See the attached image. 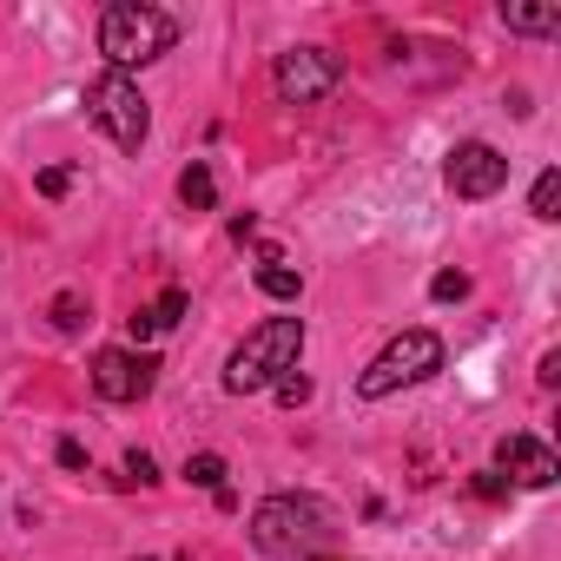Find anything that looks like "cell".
<instances>
[{
  "mask_svg": "<svg viewBox=\"0 0 561 561\" xmlns=\"http://www.w3.org/2000/svg\"><path fill=\"white\" fill-rule=\"evenodd\" d=\"M172 41H179V21L165 8H146V0H113L100 14V54L113 73L152 67L159 54H172Z\"/></svg>",
  "mask_w": 561,
  "mask_h": 561,
  "instance_id": "cell-1",
  "label": "cell"
},
{
  "mask_svg": "<svg viewBox=\"0 0 561 561\" xmlns=\"http://www.w3.org/2000/svg\"><path fill=\"white\" fill-rule=\"evenodd\" d=\"M298 351H305V318H264V324L225 357V390H231V397L271 390L285 370H298Z\"/></svg>",
  "mask_w": 561,
  "mask_h": 561,
  "instance_id": "cell-2",
  "label": "cell"
},
{
  "mask_svg": "<svg viewBox=\"0 0 561 561\" xmlns=\"http://www.w3.org/2000/svg\"><path fill=\"white\" fill-rule=\"evenodd\" d=\"M324 535H331V508H324L318 495H271V502H257V515H251L257 554H277V561L311 554Z\"/></svg>",
  "mask_w": 561,
  "mask_h": 561,
  "instance_id": "cell-3",
  "label": "cell"
},
{
  "mask_svg": "<svg viewBox=\"0 0 561 561\" xmlns=\"http://www.w3.org/2000/svg\"><path fill=\"white\" fill-rule=\"evenodd\" d=\"M436 370H443V337H436V331H403V337H390V344L364 364L357 397L383 403V397H397V390H410V383H423V377H436Z\"/></svg>",
  "mask_w": 561,
  "mask_h": 561,
  "instance_id": "cell-4",
  "label": "cell"
},
{
  "mask_svg": "<svg viewBox=\"0 0 561 561\" xmlns=\"http://www.w3.org/2000/svg\"><path fill=\"white\" fill-rule=\"evenodd\" d=\"M87 119L119 146V152H139L146 146V133H152V113H146V93L133 87V73H100V80H87Z\"/></svg>",
  "mask_w": 561,
  "mask_h": 561,
  "instance_id": "cell-5",
  "label": "cell"
},
{
  "mask_svg": "<svg viewBox=\"0 0 561 561\" xmlns=\"http://www.w3.org/2000/svg\"><path fill=\"white\" fill-rule=\"evenodd\" d=\"M337 80H344V60L331 47H291L271 67V87L285 106H318L324 93H337Z\"/></svg>",
  "mask_w": 561,
  "mask_h": 561,
  "instance_id": "cell-6",
  "label": "cell"
},
{
  "mask_svg": "<svg viewBox=\"0 0 561 561\" xmlns=\"http://www.w3.org/2000/svg\"><path fill=\"white\" fill-rule=\"evenodd\" d=\"M152 383H159V357H152V351L106 344V351L93 357V390H100L106 403H139Z\"/></svg>",
  "mask_w": 561,
  "mask_h": 561,
  "instance_id": "cell-7",
  "label": "cell"
},
{
  "mask_svg": "<svg viewBox=\"0 0 561 561\" xmlns=\"http://www.w3.org/2000/svg\"><path fill=\"white\" fill-rule=\"evenodd\" d=\"M443 179L456 198H495L508 185V159L489 146V139H462L449 159H443Z\"/></svg>",
  "mask_w": 561,
  "mask_h": 561,
  "instance_id": "cell-8",
  "label": "cell"
},
{
  "mask_svg": "<svg viewBox=\"0 0 561 561\" xmlns=\"http://www.w3.org/2000/svg\"><path fill=\"white\" fill-rule=\"evenodd\" d=\"M495 476L502 482H515V489H548L554 476H561V462H554V449L541 443V436H502L495 443Z\"/></svg>",
  "mask_w": 561,
  "mask_h": 561,
  "instance_id": "cell-9",
  "label": "cell"
},
{
  "mask_svg": "<svg viewBox=\"0 0 561 561\" xmlns=\"http://www.w3.org/2000/svg\"><path fill=\"white\" fill-rule=\"evenodd\" d=\"M502 21H508V34H554L561 8L554 0H502Z\"/></svg>",
  "mask_w": 561,
  "mask_h": 561,
  "instance_id": "cell-10",
  "label": "cell"
},
{
  "mask_svg": "<svg viewBox=\"0 0 561 561\" xmlns=\"http://www.w3.org/2000/svg\"><path fill=\"white\" fill-rule=\"evenodd\" d=\"M257 291H264V298H277V305H291V298L305 291V277H298L285 257H277V251H264V257H257Z\"/></svg>",
  "mask_w": 561,
  "mask_h": 561,
  "instance_id": "cell-11",
  "label": "cell"
},
{
  "mask_svg": "<svg viewBox=\"0 0 561 561\" xmlns=\"http://www.w3.org/2000/svg\"><path fill=\"white\" fill-rule=\"evenodd\" d=\"M179 205H185V211H211V205H218V179H211L205 159H192V165L179 172Z\"/></svg>",
  "mask_w": 561,
  "mask_h": 561,
  "instance_id": "cell-12",
  "label": "cell"
},
{
  "mask_svg": "<svg viewBox=\"0 0 561 561\" xmlns=\"http://www.w3.org/2000/svg\"><path fill=\"white\" fill-rule=\"evenodd\" d=\"M185 318V291H165L159 305H146V311H133L126 324H133V337H159V331H172Z\"/></svg>",
  "mask_w": 561,
  "mask_h": 561,
  "instance_id": "cell-13",
  "label": "cell"
},
{
  "mask_svg": "<svg viewBox=\"0 0 561 561\" xmlns=\"http://www.w3.org/2000/svg\"><path fill=\"white\" fill-rule=\"evenodd\" d=\"M528 211H535L541 225H554V218H561V172H554V165L535 179V192H528Z\"/></svg>",
  "mask_w": 561,
  "mask_h": 561,
  "instance_id": "cell-14",
  "label": "cell"
},
{
  "mask_svg": "<svg viewBox=\"0 0 561 561\" xmlns=\"http://www.w3.org/2000/svg\"><path fill=\"white\" fill-rule=\"evenodd\" d=\"M47 318H54V331H67V337H73V331L87 324V298H80V291H60V298L47 305Z\"/></svg>",
  "mask_w": 561,
  "mask_h": 561,
  "instance_id": "cell-15",
  "label": "cell"
},
{
  "mask_svg": "<svg viewBox=\"0 0 561 561\" xmlns=\"http://www.w3.org/2000/svg\"><path fill=\"white\" fill-rule=\"evenodd\" d=\"M185 482H198V489H211V495H218V489H225V456H211V449H205V456H192V462H185Z\"/></svg>",
  "mask_w": 561,
  "mask_h": 561,
  "instance_id": "cell-16",
  "label": "cell"
},
{
  "mask_svg": "<svg viewBox=\"0 0 561 561\" xmlns=\"http://www.w3.org/2000/svg\"><path fill=\"white\" fill-rule=\"evenodd\" d=\"M271 390H277V403H285V410H298V403H311V377H305V370H285V377H277V383H271Z\"/></svg>",
  "mask_w": 561,
  "mask_h": 561,
  "instance_id": "cell-17",
  "label": "cell"
},
{
  "mask_svg": "<svg viewBox=\"0 0 561 561\" xmlns=\"http://www.w3.org/2000/svg\"><path fill=\"white\" fill-rule=\"evenodd\" d=\"M430 298H436V305L469 298V277H462V271H436V277H430Z\"/></svg>",
  "mask_w": 561,
  "mask_h": 561,
  "instance_id": "cell-18",
  "label": "cell"
},
{
  "mask_svg": "<svg viewBox=\"0 0 561 561\" xmlns=\"http://www.w3.org/2000/svg\"><path fill=\"white\" fill-rule=\"evenodd\" d=\"M41 192H47V198H67V192H73V165H47V172H41Z\"/></svg>",
  "mask_w": 561,
  "mask_h": 561,
  "instance_id": "cell-19",
  "label": "cell"
},
{
  "mask_svg": "<svg viewBox=\"0 0 561 561\" xmlns=\"http://www.w3.org/2000/svg\"><path fill=\"white\" fill-rule=\"evenodd\" d=\"M126 476H133L139 489H152V482H159V462H152L146 449H133V456H126Z\"/></svg>",
  "mask_w": 561,
  "mask_h": 561,
  "instance_id": "cell-20",
  "label": "cell"
},
{
  "mask_svg": "<svg viewBox=\"0 0 561 561\" xmlns=\"http://www.w3.org/2000/svg\"><path fill=\"white\" fill-rule=\"evenodd\" d=\"M469 489H476V495H482V502H502V495H508V482H502V476H495V469H482V476H476V482H469Z\"/></svg>",
  "mask_w": 561,
  "mask_h": 561,
  "instance_id": "cell-21",
  "label": "cell"
},
{
  "mask_svg": "<svg viewBox=\"0 0 561 561\" xmlns=\"http://www.w3.org/2000/svg\"><path fill=\"white\" fill-rule=\"evenodd\" d=\"M60 462H67V469H87V449H80L73 436H60Z\"/></svg>",
  "mask_w": 561,
  "mask_h": 561,
  "instance_id": "cell-22",
  "label": "cell"
}]
</instances>
